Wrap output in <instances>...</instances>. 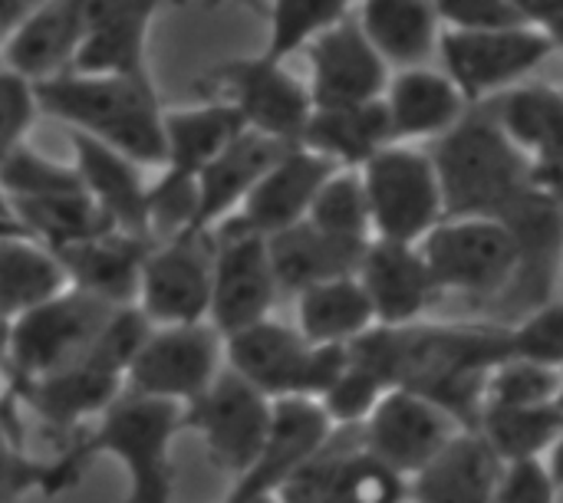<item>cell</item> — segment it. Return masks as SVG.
I'll use <instances>...</instances> for the list:
<instances>
[{
	"instance_id": "49",
	"label": "cell",
	"mask_w": 563,
	"mask_h": 503,
	"mask_svg": "<svg viewBox=\"0 0 563 503\" xmlns=\"http://www.w3.org/2000/svg\"><path fill=\"white\" fill-rule=\"evenodd\" d=\"M40 0H0V46Z\"/></svg>"
},
{
	"instance_id": "44",
	"label": "cell",
	"mask_w": 563,
	"mask_h": 503,
	"mask_svg": "<svg viewBox=\"0 0 563 503\" xmlns=\"http://www.w3.org/2000/svg\"><path fill=\"white\" fill-rule=\"evenodd\" d=\"M36 112L40 105H36L33 82L0 66V161L26 138Z\"/></svg>"
},
{
	"instance_id": "9",
	"label": "cell",
	"mask_w": 563,
	"mask_h": 503,
	"mask_svg": "<svg viewBox=\"0 0 563 503\" xmlns=\"http://www.w3.org/2000/svg\"><path fill=\"white\" fill-rule=\"evenodd\" d=\"M271 425L274 399L228 366L208 385V392L181 409V432L198 435L211 465L231 478L251 471L267 445Z\"/></svg>"
},
{
	"instance_id": "53",
	"label": "cell",
	"mask_w": 563,
	"mask_h": 503,
	"mask_svg": "<svg viewBox=\"0 0 563 503\" xmlns=\"http://www.w3.org/2000/svg\"><path fill=\"white\" fill-rule=\"evenodd\" d=\"M544 33L554 40V43H563V16L558 20H551V23H544Z\"/></svg>"
},
{
	"instance_id": "22",
	"label": "cell",
	"mask_w": 563,
	"mask_h": 503,
	"mask_svg": "<svg viewBox=\"0 0 563 503\" xmlns=\"http://www.w3.org/2000/svg\"><path fill=\"white\" fill-rule=\"evenodd\" d=\"M148 250H152V237L112 227L53 254L63 264L69 287L92 293L109 306H135L139 277Z\"/></svg>"
},
{
	"instance_id": "37",
	"label": "cell",
	"mask_w": 563,
	"mask_h": 503,
	"mask_svg": "<svg viewBox=\"0 0 563 503\" xmlns=\"http://www.w3.org/2000/svg\"><path fill=\"white\" fill-rule=\"evenodd\" d=\"M307 221L333 237L369 244L373 241V217H369V201L363 188L360 168H336L323 188L317 191Z\"/></svg>"
},
{
	"instance_id": "27",
	"label": "cell",
	"mask_w": 563,
	"mask_h": 503,
	"mask_svg": "<svg viewBox=\"0 0 563 503\" xmlns=\"http://www.w3.org/2000/svg\"><path fill=\"white\" fill-rule=\"evenodd\" d=\"M287 148L290 145L247 128L214 155L198 175V227H214L231 217Z\"/></svg>"
},
{
	"instance_id": "52",
	"label": "cell",
	"mask_w": 563,
	"mask_h": 503,
	"mask_svg": "<svg viewBox=\"0 0 563 503\" xmlns=\"http://www.w3.org/2000/svg\"><path fill=\"white\" fill-rule=\"evenodd\" d=\"M0 231H20L16 227V221H13V214H10V208H7V201L0 198ZM23 234V231H20Z\"/></svg>"
},
{
	"instance_id": "42",
	"label": "cell",
	"mask_w": 563,
	"mask_h": 503,
	"mask_svg": "<svg viewBox=\"0 0 563 503\" xmlns=\"http://www.w3.org/2000/svg\"><path fill=\"white\" fill-rule=\"evenodd\" d=\"M511 359L563 369V300H551L508 326Z\"/></svg>"
},
{
	"instance_id": "26",
	"label": "cell",
	"mask_w": 563,
	"mask_h": 503,
	"mask_svg": "<svg viewBox=\"0 0 563 503\" xmlns=\"http://www.w3.org/2000/svg\"><path fill=\"white\" fill-rule=\"evenodd\" d=\"M505 461L478 432H462L409 481V503H495Z\"/></svg>"
},
{
	"instance_id": "24",
	"label": "cell",
	"mask_w": 563,
	"mask_h": 503,
	"mask_svg": "<svg viewBox=\"0 0 563 503\" xmlns=\"http://www.w3.org/2000/svg\"><path fill=\"white\" fill-rule=\"evenodd\" d=\"M79 43L82 0H40L0 46V59L23 79L40 82L66 72Z\"/></svg>"
},
{
	"instance_id": "51",
	"label": "cell",
	"mask_w": 563,
	"mask_h": 503,
	"mask_svg": "<svg viewBox=\"0 0 563 503\" xmlns=\"http://www.w3.org/2000/svg\"><path fill=\"white\" fill-rule=\"evenodd\" d=\"M224 503H284L280 494H254V498H224Z\"/></svg>"
},
{
	"instance_id": "40",
	"label": "cell",
	"mask_w": 563,
	"mask_h": 503,
	"mask_svg": "<svg viewBox=\"0 0 563 503\" xmlns=\"http://www.w3.org/2000/svg\"><path fill=\"white\" fill-rule=\"evenodd\" d=\"M69 191H82L79 171L73 165L40 155L26 142H20L0 161V198L3 201H30V198L69 194Z\"/></svg>"
},
{
	"instance_id": "20",
	"label": "cell",
	"mask_w": 563,
	"mask_h": 503,
	"mask_svg": "<svg viewBox=\"0 0 563 503\" xmlns=\"http://www.w3.org/2000/svg\"><path fill=\"white\" fill-rule=\"evenodd\" d=\"M356 280L363 283L376 326H412L422 323L426 310L442 297L419 244H396L373 237L360 267Z\"/></svg>"
},
{
	"instance_id": "46",
	"label": "cell",
	"mask_w": 563,
	"mask_h": 503,
	"mask_svg": "<svg viewBox=\"0 0 563 503\" xmlns=\"http://www.w3.org/2000/svg\"><path fill=\"white\" fill-rule=\"evenodd\" d=\"M432 7L455 30H498L521 26L525 20L508 0H432Z\"/></svg>"
},
{
	"instance_id": "35",
	"label": "cell",
	"mask_w": 563,
	"mask_h": 503,
	"mask_svg": "<svg viewBox=\"0 0 563 503\" xmlns=\"http://www.w3.org/2000/svg\"><path fill=\"white\" fill-rule=\"evenodd\" d=\"M475 432L505 465L541 461L563 435L561 399L534 409H488L482 412Z\"/></svg>"
},
{
	"instance_id": "13",
	"label": "cell",
	"mask_w": 563,
	"mask_h": 503,
	"mask_svg": "<svg viewBox=\"0 0 563 503\" xmlns=\"http://www.w3.org/2000/svg\"><path fill=\"white\" fill-rule=\"evenodd\" d=\"M214 231V264H211V310L208 323L228 339L271 316L280 290L274 280L267 237L251 231L234 214Z\"/></svg>"
},
{
	"instance_id": "4",
	"label": "cell",
	"mask_w": 563,
	"mask_h": 503,
	"mask_svg": "<svg viewBox=\"0 0 563 503\" xmlns=\"http://www.w3.org/2000/svg\"><path fill=\"white\" fill-rule=\"evenodd\" d=\"M152 323L139 306H119L99 343L76 366L43 379H7V392L20 409L36 415L49 432L79 435L89 418H99L125 389V372L148 339Z\"/></svg>"
},
{
	"instance_id": "8",
	"label": "cell",
	"mask_w": 563,
	"mask_h": 503,
	"mask_svg": "<svg viewBox=\"0 0 563 503\" xmlns=\"http://www.w3.org/2000/svg\"><path fill=\"white\" fill-rule=\"evenodd\" d=\"M419 254L442 293L475 300L501 303L518 270L511 231L498 217H445L419 241Z\"/></svg>"
},
{
	"instance_id": "17",
	"label": "cell",
	"mask_w": 563,
	"mask_h": 503,
	"mask_svg": "<svg viewBox=\"0 0 563 503\" xmlns=\"http://www.w3.org/2000/svg\"><path fill=\"white\" fill-rule=\"evenodd\" d=\"M442 59L449 79L462 96H485L518 82L554 46L544 30L498 26V30H452L442 36Z\"/></svg>"
},
{
	"instance_id": "54",
	"label": "cell",
	"mask_w": 563,
	"mask_h": 503,
	"mask_svg": "<svg viewBox=\"0 0 563 503\" xmlns=\"http://www.w3.org/2000/svg\"><path fill=\"white\" fill-rule=\"evenodd\" d=\"M0 395H3V323H0Z\"/></svg>"
},
{
	"instance_id": "25",
	"label": "cell",
	"mask_w": 563,
	"mask_h": 503,
	"mask_svg": "<svg viewBox=\"0 0 563 503\" xmlns=\"http://www.w3.org/2000/svg\"><path fill=\"white\" fill-rule=\"evenodd\" d=\"M369 244L333 237L310 221H300L294 227H284L267 237V254L274 267L277 290L284 297H297L313 283L353 277Z\"/></svg>"
},
{
	"instance_id": "23",
	"label": "cell",
	"mask_w": 563,
	"mask_h": 503,
	"mask_svg": "<svg viewBox=\"0 0 563 503\" xmlns=\"http://www.w3.org/2000/svg\"><path fill=\"white\" fill-rule=\"evenodd\" d=\"M69 145L82 191L109 214L115 227L148 237V185L142 178V165L76 128H69Z\"/></svg>"
},
{
	"instance_id": "47",
	"label": "cell",
	"mask_w": 563,
	"mask_h": 503,
	"mask_svg": "<svg viewBox=\"0 0 563 503\" xmlns=\"http://www.w3.org/2000/svg\"><path fill=\"white\" fill-rule=\"evenodd\" d=\"M531 185L551 201L563 204V155L531 158Z\"/></svg>"
},
{
	"instance_id": "5",
	"label": "cell",
	"mask_w": 563,
	"mask_h": 503,
	"mask_svg": "<svg viewBox=\"0 0 563 503\" xmlns=\"http://www.w3.org/2000/svg\"><path fill=\"white\" fill-rule=\"evenodd\" d=\"M445 217H501L531 188V155L492 119H459L432 152Z\"/></svg>"
},
{
	"instance_id": "28",
	"label": "cell",
	"mask_w": 563,
	"mask_h": 503,
	"mask_svg": "<svg viewBox=\"0 0 563 503\" xmlns=\"http://www.w3.org/2000/svg\"><path fill=\"white\" fill-rule=\"evenodd\" d=\"M393 122L386 99H369L360 105H340V109H313L303 142L307 148L320 152L340 168H360L366 165L379 148L393 145Z\"/></svg>"
},
{
	"instance_id": "55",
	"label": "cell",
	"mask_w": 563,
	"mask_h": 503,
	"mask_svg": "<svg viewBox=\"0 0 563 503\" xmlns=\"http://www.w3.org/2000/svg\"><path fill=\"white\" fill-rule=\"evenodd\" d=\"M561 409H563V395H561Z\"/></svg>"
},
{
	"instance_id": "31",
	"label": "cell",
	"mask_w": 563,
	"mask_h": 503,
	"mask_svg": "<svg viewBox=\"0 0 563 503\" xmlns=\"http://www.w3.org/2000/svg\"><path fill=\"white\" fill-rule=\"evenodd\" d=\"M69 287L53 250L20 231H0V323L53 300Z\"/></svg>"
},
{
	"instance_id": "45",
	"label": "cell",
	"mask_w": 563,
	"mask_h": 503,
	"mask_svg": "<svg viewBox=\"0 0 563 503\" xmlns=\"http://www.w3.org/2000/svg\"><path fill=\"white\" fill-rule=\"evenodd\" d=\"M558 488L548 474L544 458L541 461H518L505 465L495 503H558Z\"/></svg>"
},
{
	"instance_id": "3",
	"label": "cell",
	"mask_w": 563,
	"mask_h": 503,
	"mask_svg": "<svg viewBox=\"0 0 563 503\" xmlns=\"http://www.w3.org/2000/svg\"><path fill=\"white\" fill-rule=\"evenodd\" d=\"M40 112L86 132L142 168L165 165V112L148 72L66 69L33 82Z\"/></svg>"
},
{
	"instance_id": "2",
	"label": "cell",
	"mask_w": 563,
	"mask_h": 503,
	"mask_svg": "<svg viewBox=\"0 0 563 503\" xmlns=\"http://www.w3.org/2000/svg\"><path fill=\"white\" fill-rule=\"evenodd\" d=\"M181 435V405L122 389V395L96 418V425L73 435L66 451L53 461L49 494L69 491L82 468L96 458H112L129 478L122 503H175L172 445Z\"/></svg>"
},
{
	"instance_id": "1",
	"label": "cell",
	"mask_w": 563,
	"mask_h": 503,
	"mask_svg": "<svg viewBox=\"0 0 563 503\" xmlns=\"http://www.w3.org/2000/svg\"><path fill=\"white\" fill-rule=\"evenodd\" d=\"M350 359L386 389H412L475 432L488 372L511 359L508 326L498 323H412L373 326L350 343Z\"/></svg>"
},
{
	"instance_id": "38",
	"label": "cell",
	"mask_w": 563,
	"mask_h": 503,
	"mask_svg": "<svg viewBox=\"0 0 563 503\" xmlns=\"http://www.w3.org/2000/svg\"><path fill=\"white\" fill-rule=\"evenodd\" d=\"M353 0H274L271 3V33L261 56L284 63L290 53L310 46L320 33L346 20Z\"/></svg>"
},
{
	"instance_id": "48",
	"label": "cell",
	"mask_w": 563,
	"mask_h": 503,
	"mask_svg": "<svg viewBox=\"0 0 563 503\" xmlns=\"http://www.w3.org/2000/svg\"><path fill=\"white\" fill-rule=\"evenodd\" d=\"M525 20H541V23H551L563 16V0H508Z\"/></svg>"
},
{
	"instance_id": "19",
	"label": "cell",
	"mask_w": 563,
	"mask_h": 503,
	"mask_svg": "<svg viewBox=\"0 0 563 503\" xmlns=\"http://www.w3.org/2000/svg\"><path fill=\"white\" fill-rule=\"evenodd\" d=\"M310 99L313 109H340L379 99L386 89V59L366 40L356 20H340L310 46Z\"/></svg>"
},
{
	"instance_id": "41",
	"label": "cell",
	"mask_w": 563,
	"mask_h": 503,
	"mask_svg": "<svg viewBox=\"0 0 563 503\" xmlns=\"http://www.w3.org/2000/svg\"><path fill=\"white\" fill-rule=\"evenodd\" d=\"M20 405L7 392L0 395V503H16L30 491L49 494L53 461H36L26 455V445L20 438Z\"/></svg>"
},
{
	"instance_id": "14",
	"label": "cell",
	"mask_w": 563,
	"mask_h": 503,
	"mask_svg": "<svg viewBox=\"0 0 563 503\" xmlns=\"http://www.w3.org/2000/svg\"><path fill=\"white\" fill-rule=\"evenodd\" d=\"M224 369V336L205 320L188 326H152L148 339L135 353L125 389L152 399L195 402Z\"/></svg>"
},
{
	"instance_id": "15",
	"label": "cell",
	"mask_w": 563,
	"mask_h": 503,
	"mask_svg": "<svg viewBox=\"0 0 563 503\" xmlns=\"http://www.w3.org/2000/svg\"><path fill=\"white\" fill-rule=\"evenodd\" d=\"M360 445L412 481L422 468H429L462 428L442 405L412 392V389H389L373 415L356 428Z\"/></svg>"
},
{
	"instance_id": "16",
	"label": "cell",
	"mask_w": 563,
	"mask_h": 503,
	"mask_svg": "<svg viewBox=\"0 0 563 503\" xmlns=\"http://www.w3.org/2000/svg\"><path fill=\"white\" fill-rule=\"evenodd\" d=\"M515 241L518 270L501 297L505 306H518V316L554 300L563 277V204L541 194L534 185L498 217Z\"/></svg>"
},
{
	"instance_id": "33",
	"label": "cell",
	"mask_w": 563,
	"mask_h": 503,
	"mask_svg": "<svg viewBox=\"0 0 563 503\" xmlns=\"http://www.w3.org/2000/svg\"><path fill=\"white\" fill-rule=\"evenodd\" d=\"M356 23L376 53L402 69L422 66L435 49L439 16L432 0H363Z\"/></svg>"
},
{
	"instance_id": "29",
	"label": "cell",
	"mask_w": 563,
	"mask_h": 503,
	"mask_svg": "<svg viewBox=\"0 0 563 503\" xmlns=\"http://www.w3.org/2000/svg\"><path fill=\"white\" fill-rule=\"evenodd\" d=\"M241 132H247V122L231 102L205 99L191 109H172L165 112V171L198 178L201 168L221 155Z\"/></svg>"
},
{
	"instance_id": "39",
	"label": "cell",
	"mask_w": 563,
	"mask_h": 503,
	"mask_svg": "<svg viewBox=\"0 0 563 503\" xmlns=\"http://www.w3.org/2000/svg\"><path fill=\"white\" fill-rule=\"evenodd\" d=\"M563 395V369H551L528 359H505L488 372L485 405L488 409H534L554 405Z\"/></svg>"
},
{
	"instance_id": "21",
	"label": "cell",
	"mask_w": 563,
	"mask_h": 503,
	"mask_svg": "<svg viewBox=\"0 0 563 503\" xmlns=\"http://www.w3.org/2000/svg\"><path fill=\"white\" fill-rule=\"evenodd\" d=\"M336 168L340 165H333L320 152H313L307 145H290L264 171V178L251 188V194L234 211V217L264 237H271L284 227H294V224L307 221L317 191Z\"/></svg>"
},
{
	"instance_id": "6",
	"label": "cell",
	"mask_w": 563,
	"mask_h": 503,
	"mask_svg": "<svg viewBox=\"0 0 563 503\" xmlns=\"http://www.w3.org/2000/svg\"><path fill=\"white\" fill-rule=\"evenodd\" d=\"M92 293L66 287L53 300L3 323V376L43 379L86 359L109 326L112 313Z\"/></svg>"
},
{
	"instance_id": "30",
	"label": "cell",
	"mask_w": 563,
	"mask_h": 503,
	"mask_svg": "<svg viewBox=\"0 0 563 503\" xmlns=\"http://www.w3.org/2000/svg\"><path fill=\"white\" fill-rule=\"evenodd\" d=\"M297 300V329L313 346H350L366 329L376 326L373 303L363 283L353 277H336L307 287Z\"/></svg>"
},
{
	"instance_id": "12",
	"label": "cell",
	"mask_w": 563,
	"mask_h": 503,
	"mask_svg": "<svg viewBox=\"0 0 563 503\" xmlns=\"http://www.w3.org/2000/svg\"><path fill=\"white\" fill-rule=\"evenodd\" d=\"M211 227H191L168 241H152L142 264L135 306L152 326L205 323L211 310Z\"/></svg>"
},
{
	"instance_id": "50",
	"label": "cell",
	"mask_w": 563,
	"mask_h": 503,
	"mask_svg": "<svg viewBox=\"0 0 563 503\" xmlns=\"http://www.w3.org/2000/svg\"><path fill=\"white\" fill-rule=\"evenodd\" d=\"M544 465H548V474H551L554 488L563 491V435L554 441V448L544 455Z\"/></svg>"
},
{
	"instance_id": "18",
	"label": "cell",
	"mask_w": 563,
	"mask_h": 503,
	"mask_svg": "<svg viewBox=\"0 0 563 503\" xmlns=\"http://www.w3.org/2000/svg\"><path fill=\"white\" fill-rule=\"evenodd\" d=\"M333 422L320 409L317 399H274V425L261 458L234 478L228 498H254V494H280L287 481L307 468L333 438Z\"/></svg>"
},
{
	"instance_id": "43",
	"label": "cell",
	"mask_w": 563,
	"mask_h": 503,
	"mask_svg": "<svg viewBox=\"0 0 563 503\" xmlns=\"http://www.w3.org/2000/svg\"><path fill=\"white\" fill-rule=\"evenodd\" d=\"M389 389L373 372H366L363 366H356L350 359L346 372L317 402L327 412V418L333 422V428H360L373 415V409L379 405V399Z\"/></svg>"
},
{
	"instance_id": "36",
	"label": "cell",
	"mask_w": 563,
	"mask_h": 503,
	"mask_svg": "<svg viewBox=\"0 0 563 503\" xmlns=\"http://www.w3.org/2000/svg\"><path fill=\"white\" fill-rule=\"evenodd\" d=\"M498 125L531 158L563 155V96L554 89H515L498 105Z\"/></svg>"
},
{
	"instance_id": "34",
	"label": "cell",
	"mask_w": 563,
	"mask_h": 503,
	"mask_svg": "<svg viewBox=\"0 0 563 503\" xmlns=\"http://www.w3.org/2000/svg\"><path fill=\"white\" fill-rule=\"evenodd\" d=\"M16 227L43 244L46 250H63L79 241H89L102 231H112L115 224L109 214L86 194V191H69V194H49V198H30V201H7Z\"/></svg>"
},
{
	"instance_id": "11",
	"label": "cell",
	"mask_w": 563,
	"mask_h": 503,
	"mask_svg": "<svg viewBox=\"0 0 563 503\" xmlns=\"http://www.w3.org/2000/svg\"><path fill=\"white\" fill-rule=\"evenodd\" d=\"M373 237L396 244H419L439 221H445V201L432 155L386 145L366 165H360Z\"/></svg>"
},
{
	"instance_id": "10",
	"label": "cell",
	"mask_w": 563,
	"mask_h": 503,
	"mask_svg": "<svg viewBox=\"0 0 563 503\" xmlns=\"http://www.w3.org/2000/svg\"><path fill=\"white\" fill-rule=\"evenodd\" d=\"M205 99L231 102L247 128L271 135L284 145H300L307 122L313 115L310 89L267 56L231 59L214 69H205L198 79Z\"/></svg>"
},
{
	"instance_id": "32",
	"label": "cell",
	"mask_w": 563,
	"mask_h": 503,
	"mask_svg": "<svg viewBox=\"0 0 563 503\" xmlns=\"http://www.w3.org/2000/svg\"><path fill=\"white\" fill-rule=\"evenodd\" d=\"M462 99L465 96L449 76L429 72L422 66L402 69L386 96L393 138H422L449 132L462 119Z\"/></svg>"
},
{
	"instance_id": "7",
	"label": "cell",
	"mask_w": 563,
	"mask_h": 503,
	"mask_svg": "<svg viewBox=\"0 0 563 503\" xmlns=\"http://www.w3.org/2000/svg\"><path fill=\"white\" fill-rule=\"evenodd\" d=\"M224 366L271 399H320L346 372L350 346H313L267 316L224 339Z\"/></svg>"
}]
</instances>
